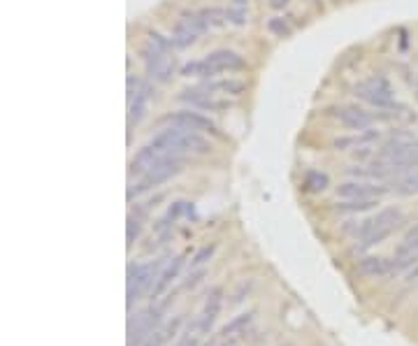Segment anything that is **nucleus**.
<instances>
[{
    "label": "nucleus",
    "mask_w": 418,
    "mask_h": 346,
    "mask_svg": "<svg viewBox=\"0 0 418 346\" xmlns=\"http://www.w3.org/2000/svg\"><path fill=\"white\" fill-rule=\"evenodd\" d=\"M170 123L172 125H179V128H188V130H196V133H214V123L207 119V116L198 114V112H188V109H183V112H177L170 116Z\"/></svg>",
    "instance_id": "4468645a"
},
{
    "label": "nucleus",
    "mask_w": 418,
    "mask_h": 346,
    "mask_svg": "<svg viewBox=\"0 0 418 346\" xmlns=\"http://www.w3.org/2000/svg\"><path fill=\"white\" fill-rule=\"evenodd\" d=\"M183 170V156H165L161 158L154 167H149V170L140 177L137 184H132L128 189V200L142 196V193L152 191L156 186H161L167 179H172V177H177Z\"/></svg>",
    "instance_id": "39448f33"
},
{
    "label": "nucleus",
    "mask_w": 418,
    "mask_h": 346,
    "mask_svg": "<svg viewBox=\"0 0 418 346\" xmlns=\"http://www.w3.org/2000/svg\"><path fill=\"white\" fill-rule=\"evenodd\" d=\"M379 160L395 167L397 172L409 170V167H418V142L416 140H392L379 151Z\"/></svg>",
    "instance_id": "423d86ee"
},
{
    "label": "nucleus",
    "mask_w": 418,
    "mask_h": 346,
    "mask_svg": "<svg viewBox=\"0 0 418 346\" xmlns=\"http://www.w3.org/2000/svg\"><path fill=\"white\" fill-rule=\"evenodd\" d=\"M270 5L272 7H283V5H288V0H270Z\"/></svg>",
    "instance_id": "2f4dec72"
},
{
    "label": "nucleus",
    "mask_w": 418,
    "mask_h": 346,
    "mask_svg": "<svg viewBox=\"0 0 418 346\" xmlns=\"http://www.w3.org/2000/svg\"><path fill=\"white\" fill-rule=\"evenodd\" d=\"M363 269L367 274H386L388 269H392V263H388L386 258H367L363 260Z\"/></svg>",
    "instance_id": "5701e85b"
},
{
    "label": "nucleus",
    "mask_w": 418,
    "mask_h": 346,
    "mask_svg": "<svg viewBox=\"0 0 418 346\" xmlns=\"http://www.w3.org/2000/svg\"><path fill=\"white\" fill-rule=\"evenodd\" d=\"M207 28L203 19H200V12L193 14H181L177 23H174V30H172V45L177 49H186L191 45H196L198 38L203 35Z\"/></svg>",
    "instance_id": "1a4fd4ad"
},
{
    "label": "nucleus",
    "mask_w": 418,
    "mask_h": 346,
    "mask_svg": "<svg viewBox=\"0 0 418 346\" xmlns=\"http://www.w3.org/2000/svg\"><path fill=\"white\" fill-rule=\"evenodd\" d=\"M400 249H405V251H416L418 253V223L412 228V230L407 233V238L402 242V247Z\"/></svg>",
    "instance_id": "bb28decb"
},
{
    "label": "nucleus",
    "mask_w": 418,
    "mask_h": 346,
    "mask_svg": "<svg viewBox=\"0 0 418 346\" xmlns=\"http://www.w3.org/2000/svg\"><path fill=\"white\" fill-rule=\"evenodd\" d=\"M142 58H145L147 74L154 82H170L172 74L177 72V58L172 56V42H167L158 33H152L142 49Z\"/></svg>",
    "instance_id": "f03ea898"
},
{
    "label": "nucleus",
    "mask_w": 418,
    "mask_h": 346,
    "mask_svg": "<svg viewBox=\"0 0 418 346\" xmlns=\"http://www.w3.org/2000/svg\"><path fill=\"white\" fill-rule=\"evenodd\" d=\"M161 325V309L147 307L137 311L128 323V337H125V346H145V342L152 337V333Z\"/></svg>",
    "instance_id": "6e6552de"
},
{
    "label": "nucleus",
    "mask_w": 418,
    "mask_h": 346,
    "mask_svg": "<svg viewBox=\"0 0 418 346\" xmlns=\"http://www.w3.org/2000/svg\"><path fill=\"white\" fill-rule=\"evenodd\" d=\"M165 263L167 260H154V263H140L128 267V281H125V305H128V309H132V305L142 295L154 289Z\"/></svg>",
    "instance_id": "20e7f679"
},
{
    "label": "nucleus",
    "mask_w": 418,
    "mask_h": 346,
    "mask_svg": "<svg viewBox=\"0 0 418 346\" xmlns=\"http://www.w3.org/2000/svg\"><path fill=\"white\" fill-rule=\"evenodd\" d=\"M181 74H183V77H214L212 70H209V65L205 63V58H203V61H193V63L183 65Z\"/></svg>",
    "instance_id": "4be33fe9"
},
{
    "label": "nucleus",
    "mask_w": 418,
    "mask_h": 346,
    "mask_svg": "<svg viewBox=\"0 0 418 346\" xmlns=\"http://www.w3.org/2000/svg\"><path fill=\"white\" fill-rule=\"evenodd\" d=\"M203 89L214 96H239L244 91V84L235 79H221V82H207Z\"/></svg>",
    "instance_id": "aec40b11"
},
{
    "label": "nucleus",
    "mask_w": 418,
    "mask_h": 346,
    "mask_svg": "<svg viewBox=\"0 0 418 346\" xmlns=\"http://www.w3.org/2000/svg\"><path fill=\"white\" fill-rule=\"evenodd\" d=\"M212 253H214V247H205V249L200 251L198 256L193 258V265H203L205 260H209V258H212Z\"/></svg>",
    "instance_id": "c756f323"
},
{
    "label": "nucleus",
    "mask_w": 418,
    "mask_h": 346,
    "mask_svg": "<svg viewBox=\"0 0 418 346\" xmlns=\"http://www.w3.org/2000/svg\"><path fill=\"white\" fill-rule=\"evenodd\" d=\"M305 186L312 193H321V191H325V186H328V177H325L323 172H309L305 179Z\"/></svg>",
    "instance_id": "393cba45"
},
{
    "label": "nucleus",
    "mask_w": 418,
    "mask_h": 346,
    "mask_svg": "<svg viewBox=\"0 0 418 346\" xmlns=\"http://www.w3.org/2000/svg\"><path fill=\"white\" fill-rule=\"evenodd\" d=\"M179 325H181V316H174L172 320H167V323L158 325L152 333V337L145 342V346H165L174 335L179 333Z\"/></svg>",
    "instance_id": "6ab92c4d"
},
{
    "label": "nucleus",
    "mask_w": 418,
    "mask_h": 346,
    "mask_svg": "<svg viewBox=\"0 0 418 346\" xmlns=\"http://www.w3.org/2000/svg\"><path fill=\"white\" fill-rule=\"evenodd\" d=\"M267 28H270L274 35H279V38H283V35H288L290 33V28L283 23V19H272L270 23H267Z\"/></svg>",
    "instance_id": "c85d7f7f"
},
{
    "label": "nucleus",
    "mask_w": 418,
    "mask_h": 346,
    "mask_svg": "<svg viewBox=\"0 0 418 346\" xmlns=\"http://www.w3.org/2000/svg\"><path fill=\"white\" fill-rule=\"evenodd\" d=\"M402 221H405V214L400 212L397 207L381 209L379 214L372 216L370 221H365V225L361 228V247L370 249V247H376V244H381L402 225Z\"/></svg>",
    "instance_id": "7ed1b4c3"
},
{
    "label": "nucleus",
    "mask_w": 418,
    "mask_h": 346,
    "mask_svg": "<svg viewBox=\"0 0 418 346\" xmlns=\"http://www.w3.org/2000/svg\"><path fill=\"white\" fill-rule=\"evenodd\" d=\"M223 16H225V14H221L219 10H203V12H200V19H203V23H205L207 30L221 26V23H223Z\"/></svg>",
    "instance_id": "a878e982"
},
{
    "label": "nucleus",
    "mask_w": 418,
    "mask_h": 346,
    "mask_svg": "<svg viewBox=\"0 0 418 346\" xmlns=\"http://www.w3.org/2000/svg\"><path fill=\"white\" fill-rule=\"evenodd\" d=\"M128 91H130L128 94V98H130V103H128V125L132 128V125H137L142 119H145L154 91H152L149 84L137 82V79H128Z\"/></svg>",
    "instance_id": "9d476101"
},
{
    "label": "nucleus",
    "mask_w": 418,
    "mask_h": 346,
    "mask_svg": "<svg viewBox=\"0 0 418 346\" xmlns=\"http://www.w3.org/2000/svg\"><path fill=\"white\" fill-rule=\"evenodd\" d=\"M183 258H186V256H177V258L167 260V263L163 265L161 274H158V279H156L154 289H152V298H161V295H163L167 289H170V284H172L174 279H177L179 272H181Z\"/></svg>",
    "instance_id": "2eb2a0df"
},
{
    "label": "nucleus",
    "mask_w": 418,
    "mask_h": 346,
    "mask_svg": "<svg viewBox=\"0 0 418 346\" xmlns=\"http://www.w3.org/2000/svg\"><path fill=\"white\" fill-rule=\"evenodd\" d=\"M174 346H198V333L196 335H186V337H181V340L174 344Z\"/></svg>",
    "instance_id": "7c9ffc66"
},
{
    "label": "nucleus",
    "mask_w": 418,
    "mask_h": 346,
    "mask_svg": "<svg viewBox=\"0 0 418 346\" xmlns=\"http://www.w3.org/2000/svg\"><path fill=\"white\" fill-rule=\"evenodd\" d=\"M376 205V200H344L339 202L337 209L339 212H365V209H372Z\"/></svg>",
    "instance_id": "b1692460"
},
{
    "label": "nucleus",
    "mask_w": 418,
    "mask_h": 346,
    "mask_svg": "<svg viewBox=\"0 0 418 346\" xmlns=\"http://www.w3.org/2000/svg\"><path fill=\"white\" fill-rule=\"evenodd\" d=\"M337 121L349 130H367L372 125V116L361 107H341L337 112Z\"/></svg>",
    "instance_id": "dca6fc26"
},
{
    "label": "nucleus",
    "mask_w": 418,
    "mask_h": 346,
    "mask_svg": "<svg viewBox=\"0 0 418 346\" xmlns=\"http://www.w3.org/2000/svg\"><path fill=\"white\" fill-rule=\"evenodd\" d=\"M149 145L161 151L163 156L209 154V151H212V142L203 138V133L179 128V125H170V128L161 130Z\"/></svg>",
    "instance_id": "f257e3e1"
},
{
    "label": "nucleus",
    "mask_w": 418,
    "mask_h": 346,
    "mask_svg": "<svg viewBox=\"0 0 418 346\" xmlns=\"http://www.w3.org/2000/svg\"><path fill=\"white\" fill-rule=\"evenodd\" d=\"M207 346H212V344H207Z\"/></svg>",
    "instance_id": "473e14b6"
},
{
    "label": "nucleus",
    "mask_w": 418,
    "mask_h": 346,
    "mask_svg": "<svg viewBox=\"0 0 418 346\" xmlns=\"http://www.w3.org/2000/svg\"><path fill=\"white\" fill-rule=\"evenodd\" d=\"M392 191L400 196H418V167L402 170L392 179Z\"/></svg>",
    "instance_id": "a211bd4d"
},
{
    "label": "nucleus",
    "mask_w": 418,
    "mask_h": 346,
    "mask_svg": "<svg viewBox=\"0 0 418 346\" xmlns=\"http://www.w3.org/2000/svg\"><path fill=\"white\" fill-rule=\"evenodd\" d=\"M205 63L209 65V70H212V74H221V72H239L244 70L247 63L244 58L237 56L235 52H230V49H219V52H212Z\"/></svg>",
    "instance_id": "f8f14e48"
},
{
    "label": "nucleus",
    "mask_w": 418,
    "mask_h": 346,
    "mask_svg": "<svg viewBox=\"0 0 418 346\" xmlns=\"http://www.w3.org/2000/svg\"><path fill=\"white\" fill-rule=\"evenodd\" d=\"M179 98L183 100V103H188V105H193V107H200V109H212V112H216V109L225 107V103H221V100H216V96L209 94V91H205L203 86H200V89H186V91H181Z\"/></svg>",
    "instance_id": "f3484780"
},
{
    "label": "nucleus",
    "mask_w": 418,
    "mask_h": 346,
    "mask_svg": "<svg viewBox=\"0 0 418 346\" xmlns=\"http://www.w3.org/2000/svg\"><path fill=\"white\" fill-rule=\"evenodd\" d=\"M221 305H223V291L214 289L212 293L207 295L205 307H203V311H200V316L196 318V333L205 335V333L212 330L214 320H216V316H219V311H221Z\"/></svg>",
    "instance_id": "ddd939ff"
},
{
    "label": "nucleus",
    "mask_w": 418,
    "mask_h": 346,
    "mask_svg": "<svg viewBox=\"0 0 418 346\" xmlns=\"http://www.w3.org/2000/svg\"><path fill=\"white\" fill-rule=\"evenodd\" d=\"M140 230H142V223L137 221L135 216L128 218V233H125V240H128V247H132V242L140 238Z\"/></svg>",
    "instance_id": "cd10ccee"
},
{
    "label": "nucleus",
    "mask_w": 418,
    "mask_h": 346,
    "mask_svg": "<svg viewBox=\"0 0 418 346\" xmlns=\"http://www.w3.org/2000/svg\"><path fill=\"white\" fill-rule=\"evenodd\" d=\"M356 96H361L365 103H370L376 109H390L395 105V94H392L390 82L383 74H376V77H370L358 84Z\"/></svg>",
    "instance_id": "0eeeda50"
},
{
    "label": "nucleus",
    "mask_w": 418,
    "mask_h": 346,
    "mask_svg": "<svg viewBox=\"0 0 418 346\" xmlns=\"http://www.w3.org/2000/svg\"><path fill=\"white\" fill-rule=\"evenodd\" d=\"M249 16V3L247 0H230L228 10H225V19L230 23H235V26H242V23L247 21Z\"/></svg>",
    "instance_id": "412c9836"
},
{
    "label": "nucleus",
    "mask_w": 418,
    "mask_h": 346,
    "mask_svg": "<svg viewBox=\"0 0 418 346\" xmlns=\"http://www.w3.org/2000/svg\"><path fill=\"white\" fill-rule=\"evenodd\" d=\"M386 191L383 186H376L370 179H356L346 182L337 189V196L344 200H379L381 193Z\"/></svg>",
    "instance_id": "9b49d317"
}]
</instances>
